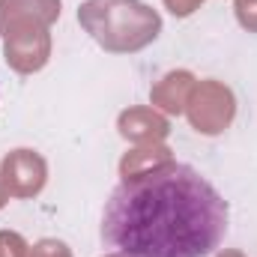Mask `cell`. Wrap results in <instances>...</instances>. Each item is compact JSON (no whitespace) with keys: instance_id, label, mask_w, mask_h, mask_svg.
I'll return each mask as SVG.
<instances>
[{"instance_id":"6da1fadb","label":"cell","mask_w":257,"mask_h":257,"mask_svg":"<svg viewBox=\"0 0 257 257\" xmlns=\"http://www.w3.org/2000/svg\"><path fill=\"white\" fill-rule=\"evenodd\" d=\"M227 200L189 165L126 177L102 209V242L117 257H209L227 233Z\"/></svg>"}]
</instances>
